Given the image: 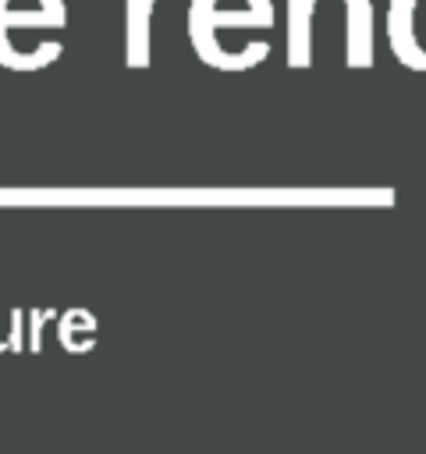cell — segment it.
Wrapping results in <instances>:
<instances>
[{
  "mask_svg": "<svg viewBox=\"0 0 426 454\" xmlns=\"http://www.w3.org/2000/svg\"><path fill=\"white\" fill-rule=\"evenodd\" d=\"M220 25H259V28H270L273 25V0H245L241 11H220L217 0H192V7H188V35H192V46H195L202 64H209L217 71H245V67H256L259 60L270 57V43L266 39L263 43H248L238 53H227L217 43V28Z\"/></svg>",
  "mask_w": 426,
  "mask_h": 454,
  "instance_id": "6da1fadb",
  "label": "cell"
},
{
  "mask_svg": "<svg viewBox=\"0 0 426 454\" xmlns=\"http://www.w3.org/2000/svg\"><path fill=\"white\" fill-rule=\"evenodd\" d=\"M67 7L64 0H39L36 7H14V0H0V60L7 53V28H28V25H64Z\"/></svg>",
  "mask_w": 426,
  "mask_h": 454,
  "instance_id": "277c9868",
  "label": "cell"
},
{
  "mask_svg": "<svg viewBox=\"0 0 426 454\" xmlns=\"http://www.w3.org/2000/svg\"><path fill=\"white\" fill-rule=\"evenodd\" d=\"M419 4L422 0H390V7H387V39H390V50L412 71H426V50L419 46L415 28H412Z\"/></svg>",
  "mask_w": 426,
  "mask_h": 454,
  "instance_id": "7a4b0ae2",
  "label": "cell"
},
{
  "mask_svg": "<svg viewBox=\"0 0 426 454\" xmlns=\"http://www.w3.org/2000/svg\"><path fill=\"white\" fill-rule=\"evenodd\" d=\"M153 4L156 0H128V14H124V60L128 67H149V18H153Z\"/></svg>",
  "mask_w": 426,
  "mask_h": 454,
  "instance_id": "8992f818",
  "label": "cell"
},
{
  "mask_svg": "<svg viewBox=\"0 0 426 454\" xmlns=\"http://www.w3.org/2000/svg\"><path fill=\"white\" fill-rule=\"evenodd\" d=\"M312 7L316 0H288V67L312 64Z\"/></svg>",
  "mask_w": 426,
  "mask_h": 454,
  "instance_id": "5b68a950",
  "label": "cell"
},
{
  "mask_svg": "<svg viewBox=\"0 0 426 454\" xmlns=\"http://www.w3.org/2000/svg\"><path fill=\"white\" fill-rule=\"evenodd\" d=\"M344 64L369 67L373 64V4L369 0H344Z\"/></svg>",
  "mask_w": 426,
  "mask_h": 454,
  "instance_id": "3957f363",
  "label": "cell"
}]
</instances>
